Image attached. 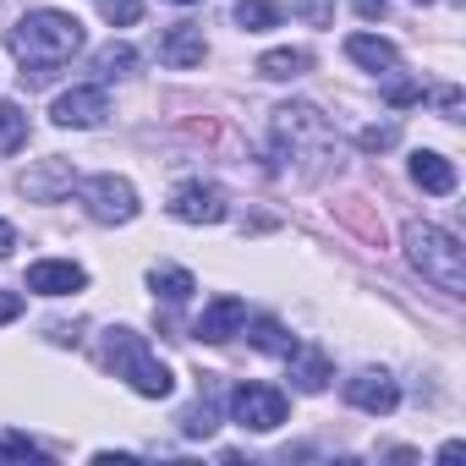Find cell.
I'll return each mask as SVG.
<instances>
[{"label": "cell", "instance_id": "obj_1", "mask_svg": "<svg viewBox=\"0 0 466 466\" xmlns=\"http://www.w3.org/2000/svg\"><path fill=\"white\" fill-rule=\"evenodd\" d=\"M83 50V23L77 17H66V12H28L17 28H12V56L28 66L23 77H45V72H56L61 61H72Z\"/></svg>", "mask_w": 466, "mask_h": 466}, {"label": "cell", "instance_id": "obj_2", "mask_svg": "<svg viewBox=\"0 0 466 466\" xmlns=\"http://www.w3.org/2000/svg\"><path fill=\"white\" fill-rule=\"evenodd\" d=\"M400 242H406L411 269H417L428 286H439L444 297H461V291H466V253H461V242L450 237V230H439V225H428V219H411Z\"/></svg>", "mask_w": 466, "mask_h": 466}, {"label": "cell", "instance_id": "obj_3", "mask_svg": "<svg viewBox=\"0 0 466 466\" xmlns=\"http://www.w3.org/2000/svg\"><path fill=\"white\" fill-rule=\"evenodd\" d=\"M105 362L116 368V379H127L137 395H148V400H165L170 390H176V379H170V368L154 357V346L137 335V329H127V324H116L110 335H105Z\"/></svg>", "mask_w": 466, "mask_h": 466}, {"label": "cell", "instance_id": "obj_4", "mask_svg": "<svg viewBox=\"0 0 466 466\" xmlns=\"http://www.w3.org/2000/svg\"><path fill=\"white\" fill-rule=\"evenodd\" d=\"M230 417L253 433H275L286 422V395L275 384H237L230 390Z\"/></svg>", "mask_w": 466, "mask_h": 466}, {"label": "cell", "instance_id": "obj_5", "mask_svg": "<svg viewBox=\"0 0 466 466\" xmlns=\"http://www.w3.org/2000/svg\"><path fill=\"white\" fill-rule=\"evenodd\" d=\"M83 203H88V214H94L99 225H127V219H137V187H132L127 176H94V181H83Z\"/></svg>", "mask_w": 466, "mask_h": 466}, {"label": "cell", "instance_id": "obj_6", "mask_svg": "<svg viewBox=\"0 0 466 466\" xmlns=\"http://www.w3.org/2000/svg\"><path fill=\"white\" fill-rule=\"evenodd\" d=\"M275 137H280L286 154H297V148H324V143H329V121H324L313 105H280V110H275Z\"/></svg>", "mask_w": 466, "mask_h": 466}, {"label": "cell", "instance_id": "obj_7", "mask_svg": "<svg viewBox=\"0 0 466 466\" xmlns=\"http://www.w3.org/2000/svg\"><path fill=\"white\" fill-rule=\"evenodd\" d=\"M170 214L181 225H219L225 219V192L214 181H181L170 192Z\"/></svg>", "mask_w": 466, "mask_h": 466}, {"label": "cell", "instance_id": "obj_8", "mask_svg": "<svg viewBox=\"0 0 466 466\" xmlns=\"http://www.w3.org/2000/svg\"><path fill=\"white\" fill-rule=\"evenodd\" d=\"M346 400H351L357 411L390 417V411L400 406V390H395V379H390L384 368H362V373H351V379H346Z\"/></svg>", "mask_w": 466, "mask_h": 466}, {"label": "cell", "instance_id": "obj_9", "mask_svg": "<svg viewBox=\"0 0 466 466\" xmlns=\"http://www.w3.org/2000/svg\"><path fill=\"white\" fill-rule=\"evenodd\" d=\"M50 116H56V127L88 132V127H99V121L110 116V94H105V88H66Z\"/></svg>", "mask_w": 466, "mask_h": 466}, {"label": "cell", "instance_id": "obj_10", "mask_svg": "<svg viewBox=\"0 0 466 466\" xmlns=\"http://www.w3.org/2000/svg\"><path fill=\"white\" fill-rule=\"evenodd\" d=\"M242 324H248V302H242V297H214V302L198 313L192 335H198V340H208V346H225Z\"/></svg>", "mask_w": 466, "mask_h": 466}, {"label": "cell", "instance_id": "obj_11", "mask_svg": "<svg viewBox=\"0 0 466 466\" xmlns=\"http://www.w3.org/2000/svg\"><path fill=\"white\" fill-rule=\"evenodd\" d=\"M83 286H88V275L72 258H39V264H28V291H39V297H72Z\"/></svg>", "mask_w": 466, "mask_h": 466}, {"label": "cell", "instance_id": "obj_12", "mask_svg": "<svg viewBox=\"0 0 466 466\" xmlns=\"http://www.w3.org/2000/svg\"><path fill=\"white\" fill-rule=\"evenodd\" d=\"M203 56H208V39H203V28H198V23H176V28L159 39V61H165V66H176V72L203 66Z\"/></svg>", "mask_w": 466, "mask_h": 466}, {"label": "cell", "instance_id": "obj_13", "mask_svg": "<svg viewBox=\"0 0 466 466\" xmlns=\"http://www.w3.org/2000/svg\"><path fill=\"white\" fill-rule=\"evenodd\" d=\"M411 181H417L422 192H433V198H450V192H455V165H450L444 154H433V148H417V154H411Z\"/></svg>", "mask_w": 466, "mask_h": 466}, {"label": "cell", "instance_id": "obj_14", "mask_svg": "<svg viewBox=\"0 0 466 466\" xmlns=\"http://www.w3.org/2000/svg\"><path fill=\"white\" fill-rule=\"evenodd\" d=\"M72 187H77V170H72L66 159H45L39 170H28V176H23V192H28V198H39V203L61 198V192H72Z\"/></svg>", "mask_w": 466, "mask_h": 466}, {"label": "cell", "instance_id": "obj_15", "mask_svg": "<svg viewBox=\"0 0 466 466\" xmlns=\"http://www.w3.org/2000/svg\"><path fill=\"white\" fill-rule=\"evenodd\" d=\"M346 56H351L357 66H368V72H395V66H400V50H395L390 39H373V34H351V39H346Z\"/></svg>", "mask_w": 466, "mask_h": 466}, {"label": "cell", "instance_id": "obj_16", "mask_svg": "<svg viewBox=\"0 0 466 466\" xmlns=\"http://www.w3.org/2000/svg\"><path fill=\"white\" fill-rule=\"evenodd\" d=\"M286 362H291V384H297L302 395H319V390L329 384V373H335L329 357H324V351H308V346H297Z\"/></svg>", "mask_w": 466, "mask_h": 466}, {"label": "cell", "instance_id": "obj_17", "mask_svg": "<svg viewBox=\"0 0 466 466\" xmlns=\"http://www.w3.org/2000/svg\"><path fill=\"white\" fill-rule=\"evenodd\" d=\"M302 72H313V50H269L258 61V77H269V83H291Z\"/></svg>", "mask_w": 466, "mask_h": 466}, {"label": "cell", "instance_id": "obj_18", "mask_svg": "<svg viewBox=\"0 0 466 466\" xmlns=\"http://www.w3.org/2000/svg\"><path fill=\"white\" fill-rule=\"evenodd\" d=\"M148 286H154V297H165V302H187L192 291H198V280L187 275V269H148Z\"/></svg>", "mask_w": 466, "mask_h": 466}, {"label": "cell", "instance_id": "obj_19", "mask_svg": "<svg viewBox=\"0 0 466 466\" xmlns=\"http://www.w3.org/2000/svg\"><path fill=\"white\" fill-rule=\"evenodd\" d=\"M280 6H269V0H242L237 6V28H248V34H264V28H280Z\"/></svg>", "mask_w": 466, "mask_h": 466}, {"label": "cell", "instance_id": "obj_20", "mask_svg": "<svg viewBox=\"0 0 466 466\" xmlns=\"http://www.w3.org/2000/svg\"><path fill=\"white\" fill-rule=\"evenodd\" d=\"M23 143H28V116L0 99V154H17Z\"/></svg>", "mask_w": 466, "mask_h": 466}, {"label": "cell", "instance_id": "obj_21", "mask_svg": "<svg viewBox=\"0 0 466 466\" xmlns=\"http://www.w3.org/2000/svg\"><path fill=\"white\" fill-rule=\"evenodd\" d=\"M94 72H99V77H127V72H137V50H132V45H105V50L94 56Z\"/></svg>", "mask_w": 466, "mask_h": 466}, {"label": "cell", "instance_id": "obj_22", "mask_svg": "<svg viewBox=\"0 0 466 466\" xmlns=\"http://www.w3.org/2000/svg\"><path fill=\"white\" fill-rule=\"evenodd\" d=\"M253 346L269 351V357H291V351H297V340H291L275 319H258V324H253Z\"/></svg>", "mask_w": 466, "mask_h": 466}, {"label": "cell", "instance_id": "obj_23", "mask_svg": "<svg viewBox=\"0 0 466 466\" xmlns=\"http://www.w3.org/2000/svg\"><path fill=\"white\" fill-rule=\"evenodd\" d=\"M0 461H45V450L23 433H0Z\"/></svg>", "mask_w": 466, "mask_h": 466}, {"label": "cell", "instance_id": "obj_24", "mask_svg": "<svg viewBox=\"0 0 466 466\" xmlns=\"http://www.w3.org/2000/svg\"><path fill=\"white\" fill-rule=\"evenodd\" d=\"M219 422H214V400H198L187 417H181V433H192V439H203V433H214Z\"/></svg>", "mask_w": 466, "mask_h": 466}, {"label": "cell", "instance_id": "obj_25", "mask_svg": "<svg viewBox=\"0 0 466 466\" xmlns=\"http://www.w3.org/2000/svg\"><path fill=\"white\" fill-rule=\"evenodd\" d=\"M395 137H400V127H395V121H384V127H362V132H357V143H362L368 154H379V148H395Z\"/></svg>", "mask_w": 466, "mask_h": 466}, {"label": "cell", "instance_id": "obj_26", "mask_svg": "<svg viewBox=\"0 0 466 466\" xmlns=\"http://www.w3.org/2000/svg\"><path fill=\"white\" fill-rule=\"evenodd\" d=\"M291 12H297V17H308L313 28H329V17H335V0H291Z\"/></svg>", "mask_w": 466, "mask_h": 466}, {"label": "cell", "instance_id": "obj_27", "mask_svg": "<svg viewBox=\"0 0 466 466\" xmlns=\"http://www.w3.org/2000/svg\"><path fill=\"white\" fill-rule=\"evenodd\" d=\"M384 99H390V105H417V99H428V88H417V83H390Z\"/></svg>", "mask_w": 466, "mask_h": 466}, {"label": "cell", "instance_id": "obj_28", "mask_svg": "<svg viewBox=\"0 0 466 466\" xmlns=\"http://www.w3.org/2000/svg\"><path fill=\"white\" fill-rule=\"evenodd\" d=\"M105 17L110 23H137V0H105Z\"/></svg>", "mask_w": 466, "mask_h": 466}, {"label": "cell", "instance_id": "obj_29", "mask_svg": "<svg viewBox=\"0 0 466 466\" xmlns=\"http://www.w3.org/2000/svg\"><path fill=\"white\" fill-rule=\"evenodd\" d=\"M17 313H23V297L17 291H0V324H12Z\"/></svg>", "mask_w": 466, "mask_h": 466}, {"label": "cell", "instance_id": "obj_30", "mask_svg": "<svg viewBox=\"0 0 466 466\" xmlns=\"http://www.w3.org/2000/svg\"><path fill=\"white\" fill-rule=\"evenodd\" d=\"M433 105H439L444 116H461V94H455V88H439V94H433Z\"/></svg>", "mask_w": 466, "mask_h": 466}, {"label": "cell", "instance_id": "obj_31", "mask_svg": "<svg viewBox=\"0 0 466 466\" xmlns=\"http://www.w3.org/2000/svg\"><path fill=\"white\" fill-rule=\"evenodd\" d=\"M351 6H357V12H362V17H368V23H373V17H384V12H390V6H384V0H351Z\"/></svg>", "mask_w": 466, "mask_h": 466}, {"label": "cell", "instance_id": "obj_32", "mask_svg": "<svg viewBox=\"0 0 466 466\" xmlns=\"http://www.w3.org/2000/svg\"><path fill=\"white\" fill-rule=\"evenodd\" d=\"M12 248H17V230L0 219V258H12Z\"/></svg>", "mask_w": 466, "mask_h": 466}, {"label": "cell", "instance_id": "obj_33", "mask_svg": "<svg viewBox=\"0 0 466 466\" xmlns=\"http://www.w3.org/2000/svg\"><path fill=\"white\" fill-rule=\"evenodd\" d=\"M176 6H192V0H176Z\"/></svg>", "mask_w": 466, "mask_h": 466}, {"label": "cell", "instance_id": "obj_34", "mask_svg": "<svg viewBox=\"0 0 466 466\" xmlns=\"http://www.w3.org/2000/svg\"><path fill=\"white\" fill-rule=\"evenodd\" d=\"M422 6H428V0H422Z\"/></svg>", "mask_w": 466, "mask_h": 466}]
</instances>
